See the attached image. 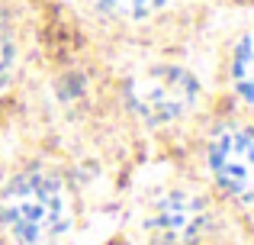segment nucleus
I'll return each instance as SVG.
<instances>
[{"instance_id":"obj_1","label":"nucleus","mask_w":254,"mask_h":245,"mask_svg":"<svg viewBox=\"0 0 254 245\" xmlns=\"http://www.w3.org/2000/svg\"><path fill=\"white\" fill-rule=\"evenodd\" d=\"M0 223L23 245H39L68 233L71 200L62 177L42 168L16 174L0 194Z\"/></svg>"},{"instance_id":"obj_7","label":"nucleus","mask_w":254,"mask_h":245,"mask_svg":"<svg viewBox=\"0 0 254 245\" xmlns=\"http://www.w3.org/2000/svg\"><path fill=\"white\" fill-rule=\"evenodd\" d=\"M16 58H19L16 36H13V29L3 23V16H0V84H3L6 78L13 75V68H16Z\"/></svg>"},{"instance_id":"obj_4","label":"nucleus","mask_w":254,"mask_h":245,"mask_svg":"<svg viewBox=\"0 0 254 245\" xmlns=\"http://www.w3.org/2000/svg\"><path fill=\"white\" fill-rule=\"evenodd\" d=\"M206 226V203L190 190H171L158 200L148 229L158 245H193Z\"/></svg>"},{"instance_id":"obj_3","label":"nucleus","mask_w":254,"mask_h":245,"mask_svg":"<svg viewBox=\"0 0 254 245\" xmlns=\"http://www.w3.org/2000/svg\"><path fill=\"white\" fill-rule=\"evenodd\" d=\"M209 171L219 187L245 203H254V132L222 129L209 142Z\"/></svg>"},{"instance_id":"obj_6","label":"nucleus","mask_w":254,"mask_h":245,"mask_svg":"<svg viewBox=\"0 0 254 245\" xmlns=\"http://www.w3.org/2000/svg\"><path fill=\"white\" fill-rule=\"evenodd\" d=\"M171 0H90L93 10L106 13V16H119V19H145L151 13L164 10Z\"/></svg>"},{"instance_id":"obj_2","label":"nucleus","mask_w":254,"mask_h":245,"mask_svg":"<svg viewBox=\"0 0 254 245\" xmlns=\"http://www.w3.org/2000/svg\"><path fill=\"white\" fill-rule=\"evenodd\" d=\"M199 100V84L190 71L177 65H155L132 78L129 84V103L135 107L138 116L148 123H174L187 116Z\"/></svg>"},{"instance_id":"obj_5","label":"nucleus","mask_w":254,"mask_h":245,"mask_svg":"<svg viewBox=\"0 0 254 245\" xmlns=\"http://www.w3.org/2000/svg\"><path fill=\"white\" fill-rule=\"evenodd\" d=\"M232 81H235L238 97L254 107V29L235 49V58H232Z\"/></svg>"}]
</instances>
